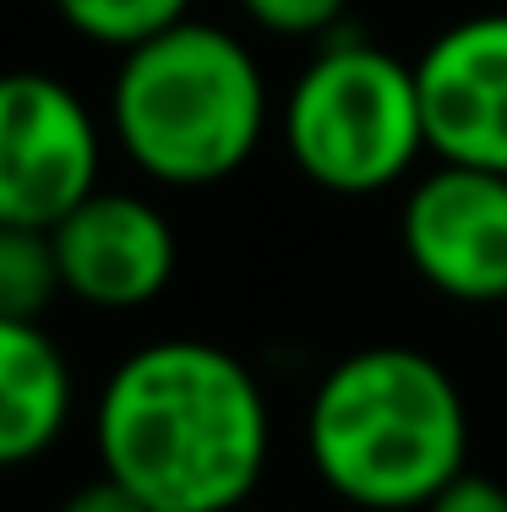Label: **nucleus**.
Listing matches in <instances>:
<instances>
[{
  "label": "nucleus",
  "mask_w": 507,
  "mask_h": 512,
  "mask_svg": "<svg viewBox=\"0 0 507 512\" xmlns=\"http://www.w3.org/2000/svg\"><path fill=\"white\" fill-rule=\"evenodd\" d=\"M60 284L88 311H142L169 289L180 262L175 224L137 191H93L50 229Z\"/></svg>",
  "instance_id": "nucleus-8"
},
{
  "label": "nucleus",
  "mask_w": 507,
  "mask_h": 512,
  "mask_svg": "<svg viewBox=\"0 0 507 512\" xmlns=\"http://www.w3.org/2000/svg\"><path fill=\"white\" fill-rule=\"evenodd\" d=\"M60 295H66V284H60L50 229L0 224V316L44 322V311H50Z\"/></svg>",
  "instance_id": "nucleus-10"
},
{
  "label": "nucleus",
  "mask_w": 507,
  "mask_h": 512,
  "mask_svg": "<svg viewBox=\"0 0 507 512\" xmlns=\"http://www.w3.org/2000/svg\"><path fill=\"white\" fill-rule=\"evenodd\" d=\"M398 246L437 295L458 306H507V175L437 164L398 213Z\"/></svg>",
  "instance_id": "nucleus-6"
},
{
  "label": "nucleus",
  "mask_w": 507,
  "mask_h": 512,
  "mask_svg": "<svg viewBox=\"0 0 507 512\" xmlns=\"http://www.w3.org/2000/svg\"><path fill=\"white\" fill-rule=\"evenodd\" d=\"M55 17L66 22L71 33H82L88 44H104V50H137V44L159 39L164 28L186 22L191 0H50Z\"/></svg>",
  "instance_id": "nucleus-11"
},
{
  "label": "nucleus",
  "mask_w": 507,
  "mask_h": 512,
  "mask_svg": "<svg viewBox=\"0 0 507 512\" xmlns=\"http://www.w3.org/2000/svg\"><path fill=\"white\" fill-rule=\"evenodd\" d=\"M262 33H279V39H328L344 22L349 0H235Z\"/></svg>",
  "instance_id": "nucleus-12"
},
{
  "label": "nucleus",
  "mask_w": 507,
  "mask_h": 512,
  "mask_svg": "<svg viewBox=\"0 0 507 512\" xmlns=\"http://www.w3.org/2000/svg\"><path fill=\"white\" fill-rule=\"evenodd\" d=\"M306 453L349 507L420 512L469 469V404L442 360L409 344H371L317 382Z\"/></svg>",
  "instance_id": "nucleus-2"
},
{
  "label": "nucleus",
  "mask_w": 507,
  "mask_h": 512,
  "mask_svg": "<svg viewBox=\"0 0 507 512\" xmlns=\"http://www.w3.org/2000/svg\"><path fill=\"white\" fill-rule=\"evenodd\" d=\"M93 447L99 474L148 512H240L273 453L268 393L235 349L159 338L110 371Z\"/></svg>",
  "instance_id": "nucleus-1"
},
{
  "label": "nucleus",
  "mask_w": 507,
  "mask_h": 512,
  "mask_svg": "<svg viewBox=\"0 0 507 512\" xmlns=\"http://www.w3.org/2000/svg\"><path fill=\"white\" fill-rule=\"evenodd\" d=\"M420 512H507V485L491 480V474H458L437 496H431Z\"/></svg>",
  "instance_id": "nucleus-13"
},
{
  "label": "nucleus",
  "mask_w": 507,
  "mask_h": 512,
  "mask_svg": "<svg viewBox=\"0 0 507 512\" xmlns=\"http://www.w3.org/2000/svg\"><path fill=\"white\" fill-rule=\"evenodd\" d=\"M55 512H148V507H142L126 485H115L110 474H99V480L77 485V491H71Z\"/></svg>",
  "instance_id": "nucleus-14"
},
{
  "label": "nucleus",
  "mask_w": 507,
  "mask_h": 512,
  "mask_svg": "<svg viewBox=\"0 0 507 512\" xmlns=\"http://www.w3.org/2000/svg\"><path fill=\"white\" fill-rule=\"evenodd\" d=\"M426 148L442 164L507 175V11L442 28L415 60Z\"/></svg>",
  "instance_id": "nucleus-7"
},
{
  "label": "nucleus",
  "mask_w": 507,
  "mask_h": 512,
  "mask_svg": "<svg viewBox=\"0 0 507 512\" xmlns=\"http://www.w3.org/2000/svg\"><path fill=\"white\" fill-rule=\"evenodd\" d=\"M110 126L131 169L153 186H219L268 137V77L246 39L186 17L120 55Z\"/></svg>",
  "instance_id": "nucleus-3"
},
{
  "label": "nucleus",
  "mask_w": 507,
  "mask_h": 512,
  "mask_svg": "<svg viewBox=\"0 0 507 512\" xmlns=\"http://www.w3.org/2000/svg\"><path fill=\"white\" fill-rule=\"evenodd\" d=\"M284 148L311 186L377 197L409 180L426 148L415 66L349 33H328L284 104Z\"/></svg>",
  "instance_id": "nucleus-4"
},
{
  "label": "nucleus",
  "mask_w": 507,
  "mask_h": 512,
  "mask_svg": "<svg viewBox=\"0 0 507 512\" xmlns=\"http://www.w3.org/2000/svg\"><path fill=\"white\" fill-rule=\"evenodd\" d=\"M71 420V365L44 322L0 316V469L50 453Z\"/></svg>",
  "instance_id": "nucleus-9"
},
{
  "label": "nucleus",
  "mask_w": 507,
  "mask_h": 512,
  "mask_svg": "<svg viewBox=\"0 0 507 512\" xmlns=\"http://www.w3.org/2000/svg\"><path fill=\"white\" fill-rule=\"evenodd\" d=\"M93 109L50 71H0V224L55 229L99 191Z\"/></svg>",
  "instance_id": "nucleus-5"
}]
</instances>
